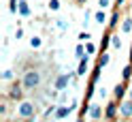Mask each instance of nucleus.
Returning <instances> with one entry per match:
<instances>
[{"label": "nucleus", "mask_w": 132, "mask_h": 122, "mask_svg": "<svg viewBox=\"0 0 132 122\" xmlns=\"http://www.w3.org/2000/svg\"><path fill=\"white\" fill-rule=\"evenodd\" d=\"M21 84H23L26 90H36V88L40 86V71L38 69H26Z\"/></svg>", "instance_id": "obj_1"}, {"label": "nucleus", "mask_w": 132, "mask_h": 122, "mask_svg": "<svg viewBox=\"0 0 132 122\" xmlns=\"http://www.w3.org/2000/svg\"><path fill=\"white\" fill-rule=\"evenodd\" d=\"M34 113H36L34 103L23 101V103L17 105V118H21V120H30V118H34Z\"/></svg>", "instance_id": "obj_2"}, {"label": "nucleus", "mask_w": 132, "mask_h": 122, "mask_svg": "<svg viewBox=\"0 0 132 122\" xmlns=\"http://www.w3.org/2000/svg\"><path fill=\"white\" fill-rule=\"evenodd\" d=\"M23 92H26L23 84H21V81H15V84L9 88V92H6V99H11V101H21V99H23Z\"/></svg>", "instance_id": "obj_3"}, {"label": "nucleus", "mask_w": 132, "mask_h": 122, "mask_svg": "<svg viewBox=\"0 0 132 122\" xmlns=\"http://www.w3.org/2000/svg\"><path fill=\"white\" fill-rule=\"evenodd\" d=\"M117 111H119V105L111 101V103H106V109H104V120H113L115 116H117Z\"/></svg>", "instance_id": "obj_4"}, {"label": "nucleus", "mask_w": 132, "mask_h": 122, "mask_svg": "<svg viewBox=\"0 0 132 122\" xmlns=\"http://www.w3.org/2000/svg\"><path fill=\"white\" fill-rule=\"evenodd\" d=\"M119 116L121 118H130L132 116V101H123L119 105Z\"/></svg>", "instance_id": "obj_5"}, {"label": "nucleus", "mask_w": 132, "mask_h": 122, "mask_svg": "<svg viewBox=\"0 0 132 122\" xmlns=\"http://www.w3.org/2000/svg\"><path fill=\"white\" fill-rule=\"evenodd\" d=\"M70 111H72V107H68V105H62V107H57V109L53 111V118H55V120H62V118L68 116Z\"/></svg>", "instance_id": "obj_6"}, {"label": "nucleus", "mask_w": 132, "mask_h": 122, "mask_svg": "<svg viewBox=\"0 0 132 122\" xmlns=\"http://www.w3.org/2000/svg\"><path fill=\"white\" fill-rule=\"evenodd\" d=\"M70 77H72V75H60V77H57V81H55V90H64Z\"/></svg>", "instance_id": "obj_7"}, {"label": "nucleus", "mask_w": 132, "mask_h": 122, "mask_svg": "<svg viewBox=\"0 0 132 122\" xmlns=\"http://www.w3.org/2000/svg\"><path fill=\"white\" fill-rule=\"evenodd\" d=\"M100 116H102V107H100V105H92V107H89V118L98 120Z\"/></svg>", "instance_id": "obj_8"}, {"label": "nucleus", "mask_w": 132, "mask_h": 122, "mask_svg": "<svg viewBox=\"0 0 132 122\" xmlns=\"http://www.w3.org/2000/svg\"><path fill=\"white\" fill-rule=\"evenodd\" d=\"M115 99H121V96L123 94H126V81H121V84H117V86H115Z\"/></svg>", "instance_id": "obj_9"}, {"label": "nucleus", "mask_w": 132, "mask_h": 122, "mask_svg": "<svg viewBox=\"0 0 132 122\" xmlns=\"http://www.w3.org/2000/svg\"><path fill=\"white\" fill-rule=\"evenodd\" d=\"M130 30H132V17H123V21H121V32H123V34H128Z\"/></svg>", "instance_id": "obj_10"}, {"label": "nucleus", "mask_w": 132, "mask_h": 122, "mask_svg": "<svg viewBox=\"0 0 132 122\" xmlns=\"http://www.w3.org/2000/svg\"><path fill=\"white\" fill-rule=\"evenodd\" d=\"M19 15H23V17H28V15H30V6H28L26 0H21V2H19Z\"/></svg>", "instance_id": "obj_11"}, {"label": "nucleus", "mask_w": 132, "mask_h": 122, "mask_svg": "<svg viewBox=\"0 0 132 122\" xmlns=\"http://www.w3.org/2000/svg\"><path fill=\"white\" fill-rule=\"evenodd\" d=\"M87 73V60L83 58V60H79V69H77V75L81 77V75H85Z\"/></svg>", "instance_id": "obj_12"}, {"label": "nucleus", "mask_w": 132, "mask_h": 122, "mask_svg": "<svg viewBox=\"0 0 132 122\" xmlns=\"http://www.w3.org/2000/svg\"><path fill=\"white\" fill-rule=\"evenodd\" d=\"M117 24H119V9H115V13H113V17H111V21H109V26H111V30H113V28H117Z\"/></svg>", "instance_id": "obj_13"}, {"label": "nucleus", "mask_w": 132, "mask_h": 122, "mask_svg": "<svg viewBox=\"0 0 132 122\" xmlns=\"http://www.w3.org/2000/svg\"><path fill=\"white\" fill-rule=\"evenodd\" d=\"M130 75H132V62H130V64H126V67H123V71H121L123 81H128V79H130Z\"/></svg>", "instance_id": "obj_14"}, {"label": "nucleus", "mask_w": 132, "mask_h": 122, "mask_svg": "<svg viewBox=\"0 0 132 122\" xmlns=\"http://www.w3.org/2000/svg\"><path fill=\"white\" fill-rule=\"evenodd\" d=\"M98 64H100V67H106V64H109V54H102L100 58H98Z\"/></svg>", "instance_id": "obj_15"}, {"label": "nucleus", "mask_w": 132, "mask_h": 122, "mask_svg": "<svg viewBox=\"0 0 132 122\" xmlns=\"http://www.w3.org/2000/svg\"><path fill=\"white\" fill-rule=\"evenodd\" d=\"M96 21H98V24H104V21H106L104 11H98V13H96Z\"/></svg>", "instance_id": "obj_16"}, {"label": "nucleus", "mask_w": 132, "mask_h": 122, "mask_svg": "<svg viewBox=\"0 0 132 122\" xmlns=\"http://www.w3.org/2000/svg\"><path fill=\"white\" fill-rule=\"evenodd\" d=\"M111 43H113L115 49H119V47H121V39L119 37H111Z\"/></svg>", "instance_id": "obj_17"}, {"label": "nucleus", "mask_w": 132, "mask_h": 122, "mask_svg": "<svg viewBox=\"0 0 132 122\" xmlns=\"http://www.w3.org/2000/svg\"><path fill=\"white\" fill-rule=\"evenodd\" d=\"M49 9H51V11H57V9H60V2H57V0H49Z\"/></svg>", "instance_id": "obj_18"}, {"label": "nucleus", "mask_w": 132, "mask_h": 122, "mask_svg": "<svg viewBox=\"0 0 132 122\" xmlns=\"http://www.w3.org/2000/svg\"><path fill=\"white\" fill-rule=\"evenodd\" d=\"M85 52H87V54H94V52H96V45H94V43H87V45H85Z\"/></svg>", "instance_id": "obj_19"}, {"label": "nucleus", "mask_w": 132, "mask_h": 122, "mask_svg": "<svg viewBox=\"0 0 132 122\" xmlns=\"http://www.w3.org/2000/svg\"><path fill=\"white\" fill-rule=\"evenodd\" d=\"M77 58L83 60V45H77Z\"/></svg>", "instance_id": "obj_20"}, {"label": "nucleus", "mask_w": 132, "mask_h": 122, "mask_svg": "<svg viewBox=\"0 0 132 122\" xmlns=\"http://www.w3.org/2000/svg\"><path fill=\"white\" fill-rule=\"evenodd\" d=\"M87 39H89V32H87V30H83V32L79 34V41H87Z\"/></svg>", "instance_id": "obj_21"}, {"label": "nucleus", "mask_w": 132, "mask_h": 122, "mask_svg": "<svg viewBox=\"0 0 132 122\" xmlns=\"http://www.w3.org/2000/svg\"><path fill=\"white\" fill-rule=\"evenodd\" d=\"M98 4H100V9H106L111 4V0H98Z\"/></svg>", "instance_id": "obj_22"}, {"label": "nucleus", "mask_w": 132, "mask_h": 122, "mask_svg": "<svg viewBox=\"0 0 132 122\" xmlns=\"http://www.w3.org/2000/svg\"><path fill=\"white\" fill-rule=\"evenodd\" d=\"M30 43H32V47H40V39H38V37H34V39L30 41Z\"/></svg>", "instance_id": "obj_23"}, {"label": "nucleus", "mask_w": 132, "mask_h": 122, "mask_svg": "<svg viewBox=\"0 0 132 122\" xmlns=\"http://www.w3.org/2000/svg\"><path fill=\"white\" fill-rule=\"evenodd\" d=\"M2 77H4V79H11V77H13V71H4Z\"/></svg>", "instance_id": "obj_24"}, {"label": "nucleus", "mask_w": 132, "mask_h": 122, "mask_svg": "<svg viewBox=\"0 0 132 122\" xmlns=\"http://www.w3.org/2000/svg\"><path fill=\"white\" fill-rule=\"evenodd\" d=\"M21 34H23V30H21V28H17V30H15V37H17V39H21Z\"/></svg>", "instance_id": "obj_25"}, {"label": "nucleus", "mask_w": 132, "mask_h": 122, "mask_svg": "<svg viewBox=\"0 0 132 122\" xmlns=\"http://www.w3.org/2000/svg\"><path fill=\"white\" fill-rule=\"evenodd\" d=\"M77 4H87V0H75Z\"/></svg>", "instance_id": "obj_26"}, {"label": "nucleus", "mask_w": 132, "mask_h": 122, "mask_svg": "<svg viewBox=\"0 0 132 122\" xmlns=\"http://www.w3.org/2000/svg\"><path fill=\"white\" fill-rule=\"evenodd\" d=\"M123 2H126V0H117V9H119V6H121Z\"/></svg>", "instance_id": "obj_27"}, {"label": "nucleus", "mask_w": 132, "mask_h": 122, "mask_svg": "<svg viewBox=\"0 0 132 122\" xmlns=\"http://www.w3.org/2000/svg\"><path fill=\"white\" fill-rule=\"evenodd\" d=\"M130 101H132V90H130Z\"/></svg>", "instance_id": "obj_28"}, {"label": "nucleus", "mask_w": 132, "mask_h": 122, "mask_svg": "<svg viewBox=\"0 0 132 122\" xmlns=\"http://www.w3.org/2000/svg\"><path fill=\"white\" fill-rule=\"evenodd\" d=\"M130 9H132V0H130Z\"/></svg>", "instance_id": "obj_29"}]
</instances>
